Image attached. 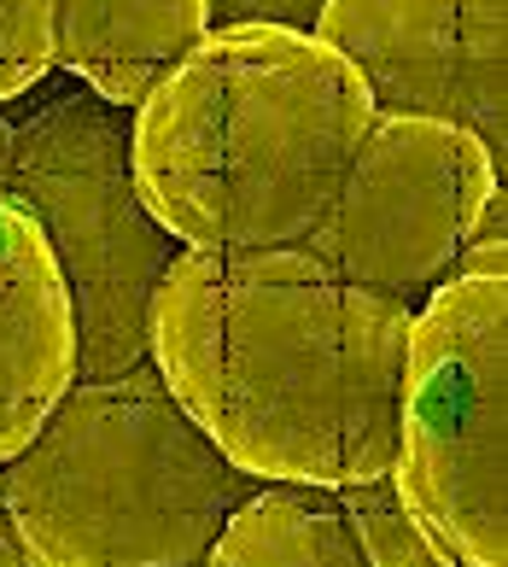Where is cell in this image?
Segmentation results:
<instances>
[{
    "mask_svg": "<svg viewBox=\"0 0 508 567\" xmlns=\"http://www.w3.org/2000/svg\"><path fill=\"white\" fill-rule=\"evenodd\" d=\"M328 0H210V30L235 24H269V30H299L310 35Z\"/></svg>",
    "mask_w": 508,
    "mask_h": 567,
    "instance_id": "cell-14",
    "label": "cell"
},
{
    "mask_svg": "<svg viewBox=\"0 0 508 567\" xmlns=\"http://www.w3.org/2000/svg\"><path fill=\"white\" fill-rule=\"evenodd\" d=\"M199 567H369L363 538L328 486H258Z\"/></svg>",
    "mask_w": 508,
    "mask_h": 567,
    "instance_id": "cell-10",
    "label": "cell"
},
{
    "mask_svg": "<svg viewBox=\"0 0 508 567\" xmlns=\"http://www.w3.org/2000/svg\"><path fill=\"white\" fill-rule=\"evenodd\" d=\"M374 100L328 41L269 24L210 30L135 106V187L187 251L304 246Z\"/></svg>",
    "mask_w": 508,
    "mask_h": 567,
    "instance_id": "cell-2",
    "label": "cell"
},
{
    "mask_svg": "<svg viewBox=\"0 0 508 567\" xmlns=\"http://www.w3.org/2000/svg\"><path fill=\"white\" fill-rule=\"evenodd\" d=\"M76 381V310L48 235L0 199V468Z\"/></svg>",
    "mask_w": 508,
    "mask_h": 567,
    "instance_id": "cell-8",
    "label": "cell"
},
{
    "mask_svg": "<svg viewBox=\"0 0 508 567\" xmlns=\"http://www.w3.org/2000/svg\"><path fill=\"white\" fill-rule=\"evenodd\" d=\"M258 486L187 422L146 357L65 386L0 468V515L24 567H199Z\"/></svg>",
    "mask_w": 508,
    "mask_h": 567,
    "instance_id": "cell-3",
    "label": "cell"
},
{
    "mask_svg": "<svg viewBox=\"0 0 508 567\" xmlns=\"http://www.w3.org/2000/svg\"><path fill=\"white\" fill-rule=\"evenodd\" d=\"M462 276H508V194L502 187L485 199V212L474 217L468 240L456 251L450 281H462Z\"/></svg>",
    "mask_w": 508,
    "mask_h": 567,
    "instance_id": "cell-13",
    "label": "cell"
},
{
    "mask_svg": "<svg viewBox=\"0 0 508 567\" xmlns=\"http://www.w3.org/2000/svg\"><path fill=\"white\" fill-rule=\"evenodd\" d=\"M0 567H24V556H18V538L7 527V515H0Z\"/></svg>",
    "mask_w": 508,
    "mask_h": 567,
    "instance_id": "cell-15",
    "label": "cell"
},
{
    "mask_svg": "<svg viewBox=\"0 0 508 567\" xmlns=\"http://www.w3.org/2000/svg\"><path fill=\"white\" fill-rule=\"evenodd\" d=\"M53 71V0H0V106Z\"/></svg>",
    "mask_w": 508,
    "mask_h": 567,
    "instance_id": "cell-12",
    "label": "cell"
},
{
    "mask_svg": "<svg viewBox=\"0 0 508 567\" xmlns=\"http://www.w3.org/2000/svg\"><path fill=\"white\" fill-rule=\"evenodd\" d=\"M508 276L444 281L409 322L392 486L456 567H508Z\"/></svg>",
    "mask_w": 508,
    "mask_h": 567,
    "instance_id": "cell-5",
    "label": "cell"
},
{
    "mask_svg": "<svg viewBox=\"0 0 508 567\" xmlns=\"http://www.w3.org/2000/svg\"><path fill=\"white\" fill-rule=\"evenodd\" d=\"M135 112L89 89L53 94L12 123L0 199L48 235L76 310V381L146 363V317L176 240L146 212L129 164Z\"/></svg>",
    "mask_w": 508,
    "mask_h": 567,
    "instance_id": "cell-4",
    "label": "cell"
},
{
    "mask_svg": "<svg viewBox=\"0 0 508 567\" xmlns=\"http://www.w3.org/2000/svg\"><path fill=\"white\" fill-rule=\"evenodd\" d=\"M315 41L363 76L374 112L468 130L508 171V0H328Z\"/></svg>",
    "mask_w": 508,
    "mask_h": 567,
    "instance_id": "cell-7",
    "label": "cell"
},
{
    "mask_svg": "<svg viewBox=\"0 0 508 567\" xmlns=\"http://www.w3.org/2000/svg\"><path fill=\"white\" fill-rule=\"evenodd\" d=\"M210 35V0H53V65L135 112Z\"/></svg>",
    "mask_w": 508,
    "mask_h": 567,
    "instance_id": "cell-9",
    "label": "cell"
},
{
    "mask_svg": "<svg viewBox=\"0 0 508 567\" xmlns=\"http://www.w3.org/2000/svg\"><path fill=\"white\" fill-rule=\"evenodd\" d=\"M339 509L351 515L356 538H363L369 567H456V561L444 556L438 544L409 520V509L397 503L392 474H374V480H356V486H339Z\"/></svg>",
    "mask_w": 508,
    "mask_h": 567,
    "instance_id": "cell-11",
    "label": "cell"
},
{
    "mask_svg": "<svg viewBox=\"0 0 508 567\" xmlns=\"http://www.w3.org/2000/svg\"><path fill=\"white\" fill-rule=\"evenodd\" d=\"M497 187L491 158L468 130L374 112L304 251L333 276L421 310L450 281L456 251Z\"/></svg>",
    "mask_w": 508,
    "mask_h": 567,
    "instance_id": "cell-6",
    "label": "cell"
},
{
    "mask_svg": "<svg viewBox=\"0 0 508 567\" xmlns=\"http://www.w3.org/2000/svg\"><path fill=\"white\" fill-rule=\"evenodd\" d=\"M415 310L333 276L304 246L176 251L146 357L210 445L263 486L392 474Z\"/></svg>",
    "mask_w": 508,
    "mask_h": 567,
    "instance_id": "cell-1",
    "label": "cell"
},
{
    "mask_svg": "<svg viewBox=\"0 0 508 567\" xmlns=\"http://www.w3.org/2000/svg\"><path fill=\"white\" fill-rule=\"evenodd\" d=\"M7 146H12V117H7V106H0V171H7Z\"/></svg>",
    "mask_w": 508,
    "mask_h": 567,
    "instance_id": "cell-16",
    "label": "cell"
}]
</instances>
